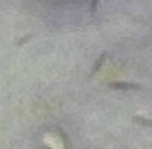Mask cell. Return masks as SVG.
I'll return each mask as SVG.
<instances>
[{"label":"cell","instance_id":"cell-1","mask_svg":"<svg viewBox=\"0 0 152 149\" xmlns=\"http://www.w3.org/2000/svg\"><path fill=\"white\" fill-rule=\"evenodd\" d=\"M107 87L113 91H140L142 85L137 81H109Z\"/></svg>","mask_w":152,"mask_h":149},{"label":"cell","instance_id":"cell-2","mask_svg":"<svg viewBox=\"0 0 152 149\" xmlns=\"http://www.w3.org/2000/svg\"><path fill=\"white\" fill-rule=\"evenodd\" d=\"M105 60H107V54H105V53H102V54L98 56V60L94 62V66H92V70H90V74H88V78H90V79H92V78H94V76L98 74L99 70H102V66L105 64Z\"/></svg>","mask_w":152,"mask_h":149},{"label":"cell","instance_id":"cell-3","mask_svg":"<svg viewBox=\"0 0 152 149\" xmlns=\"http://www.w3.org/2000/svg\"><path fill=\"white\" fill-rule=\"evenodd\" d=\"M133 122L139 124V126H144V128H152V120L150 118H144V116H140V114H134Z\"/></svg>","mask_w":152,"mask_h":149},{"label":"cell","instance_id":"cell-4","mask_svg":"<svg viewBox=\"0 0 152 149\" xmlns=\"http://www.w3.org/2000/svg\"><path fill=\"white\" fill-rule=\"evenodd\" d=\"M58 136L63 137V143H64V149H70V140H68V136L64 134L63 130H58Z\"/></svg>","mask_w":152,"mask_h":149},{"label":"cell","instance_id":"cell-5","mask_svg":"<svg viewBox=\"0 0 152 149\" xmlns=\"http://www.w3.org/2000/svg\"><path fill=\"white\" fill-rule=\"evenodd\" d=\"M33 39V35H26L23 39H20V41H16V47H23L26 43H29V41Z\"/></svg>","mask_w":152,"mask_h":149},{"label":"cell","instance_id":"cell-6","mask_svg":"<svg viewBox=\"0 0 152 149\" xmlns=\"http://www.w3.org/2000/svg\"><path fill=\"white\" fill-rule=\"evenodd\" d=\"M98 8H99V0H90V12L96 14V12H98Z\"/></svg>","mask_w":152,"mask_h":149},{"label":"cell","instance_id":"cell-7","mask_svg":"<svg viewBox=\"0 0 152 149\" xmlns=\"http://www.w3.org/2000/svg\"><path fill=\"white\" fill-rule=\"evenodd\" d=\"M43 149H47V147H43Z\"/></svg>","mask_w":152,"mask_h":149}]
</instances>
